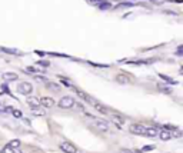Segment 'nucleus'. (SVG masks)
<instances>
[{"label": "nucleus", "instance_id": "f257e3e1", "mask_svg": "<svg viewBox=\"0 0 183 153\" xmlns=\"http://www.w3.org/2000/svg\"><path fill=\"white\" fill-rule=\"evenodd\" d=\"M75 103H76V100L72 97V96H63V97L57 102V106H59L60 109H73V107H75Z\"/></svg>", "mask_w": 183, "mask_h": 153}, {"label": "nucleus", "instance_id": "f03ea898", "mask_svg": "<svg viewBox=\"0 0 183 153\" xmlns=\"http://www.w3.org/2000/svg\"><path fill=\"white\" fill-rule=\"evenodd\" d=\"M129 132L132 134H136V136H145L146 126L142 125V123H133V125L129 126Z\"/></svg>", "mask_w": 183, "mask_h": 153}, {"label": "nucleus", "instance_id": "7ed1b4c3", "mask_svg": "<svg viewBox=\"0 0 183 153\" xmlns=\"http://www.w3.org/2000/svg\"><path fill=\"white\" fill-rule=\"evenodd\" d=\"M92 125L99 129V130H103V132H108L110 130V123L106 120H103V119H92Z\"/></svg>", "mask_w": 183, "mask_h": 153}, {"label": "nucleus", "instance_id": "20e7f679", "mask_svg": "<svg viewBox=\"0 0 183 153\" xmlns=\"http://www.w3.org/2000/svg\"><path fill=\"white\" fill-rule=\"evenodd\" d=\"M17 92L22 93V95H26V96H30V93L33 92V86L27 82H23V83H19L17 86Z\"/></svg>", "mask_w": 183, "mask_h": 153}, {"label": "nucleus", "instance_id": "39448f33", "mask_svg": "<svg viewBox=\"0 0 183 153\" xmlns=\"http://www.w3.org/2000/svg\"><path fill=\"white\" fill-rule=\"evenodd\" d=\"M60 150L65 153H80L77 150V147H76L75 144H72L70 142H62L60 143Z\"/></svg>", "mask_w": 183, "mask_h": 153}, {"label": "nucleus", "instance_id": "423d86ee", "mask_svg": "<svg viewBox=\"0 0 183 153\" xmlns=\"http://www.w3.org/2000/svg\"><path fill=\"white\" fill-rule=\"evenodd\" d=\"M157 136L160 137V140H163V142H167V140H170V139H172V132L163 127V129H160V130L157 132Z\"/></svg>", "mask_w": 183, "mask_h": 153}, {"label": "nucleus", "instance_id": "0eeeda50", "mask_svg": "<svg viewBox=\"0 0 183 153\" xmlns=\"http://www.w3.org/2000/svg\"><path fill=\"white\" fill-rule=\"evenodd\" d=\"M39 102H40V106H43V107H53L54 105V100L52 97H42V99H39Z\"/></svg>", "mask_w": 183, "mask_h": 153}, {"label": "nucleus", "instance_id": "6e6552de", "mask_svg": "<svg viewBox=\"0 0 183 153\" xmlns=\"http://www.w3.org/2000/svg\"><path fill=\"white\" fill-rule=\"evenodd\" d=\"M27 105L30 106V109H39V107H40L39 99L34 97V96H29V97H27Z\"/></svg>", "mask_w": 183, "mask_h": 153}, {"label": "nucleus", "instance_id": "1a4fd4ad", "mask_svg": "<svg viewBox=\"0 0 183 153\" xmlns=\"http://www.w3.org/2000/svg\"><path fill=\"white\" fill-rule=\"evenodd\" d=\"M1 77H3V80H6V82H11V80H17V79H19V76H17L16 73H13V72H4V73L1 75Z\"/></svg>", "mask_w": 183, "mask_h": 153}, {"label": "nucleus", "instance_id": "9d476101", "mask_svg": "<svg viewBox=\"0 0 183 153\" xmlns=\"http://www.w3.org/2000/svg\"><path fill=\"white\" fill-rule=\"evenodd\" d=\"M115 80H116L117 83H120V85H125V83L129 82V77L126 76V75H123V73H120V75H117V76L115 77Z\"/></svg>", "mask_w": 183, "mask_h": 153}, {"label": "nucleus", "instance_id": "9b49d317", "mask_svg": "<svg viewBox=\"0 0 183 153\" xmlns=\"http://www.w3.org/2000/svg\"><path fill=\"white\" fill-rule=\"evenodd\" d=\"M93 107L97 110V112H100L102 115H106L109 110H108V107H105V106H102L100 103H97V102H93Z\"/></svg>", "mask_w": 183, "mask_h": 153}, {"label": "nucleus", "instance_id": "f8f14e48", "mask_svg": "<svg viewBox=\"0 0 183 153\" xmlns=\"http://www.w3.org/2000/svg\"><path fill=\"white\" fill-rule=\"evenodd\" d=\"M145 136H147V137H155V136H157V129H156V127H146Z\"/></svg>", "mask_w": 183, "mask_h": 153}, {"label": "nucleus", "instance_id": "ddd939ff", "mask_svg": "<svg viewBox=\"0 0 183 153\" xmlns=\"http://www.w3.org/2000/svg\"><path fill=\"white\" fill-rule=\"evenodd\" d=\"M20 144H22V142H20L19 139H13V140H10V142L7 143V146L11 147V149H19V147H20Z\"/></svg>", "mask_w": 183, "mask_h": 153}, {"label": "nucleus", "instance_id": "4468645a", "mask_svg": "<svg viewBox=\"0 0 183 153\" xmlns=\"http://www.w3.org/2000/svg\"><path fill=\"white\" fill-rule=\"evenodd\" d=\"M0 50H1V52H4V53H10V55H22V52H19V50H16V49H7V47H0Z\"/></svg>", "mask_w": 183, "mask_h": 153}, {"label": "nucleus", "instance_id": "2eb2a0df", "mask_svg": "<svg viewBox=\"0 0 183 153\" xmlns=\"http://www.w3.org/2000/svg\"><path fill=\"white\" fill-rule=\"evenodd\" d=\"M112 119H113V122H115L117 126H122V125H123V122H125V119H123V117H120L119 115H113V116H112Z\"/></svg>", "mask_w": 183, "mask_h": 153}, {"label": "nucleus", "instance_id": "dca6fc26", "mask_svg": "<svg viewBox=\"0 0 183 153\" xmlns=\"http://www.w3.org/2000/svg\"><path fill=\"white\" fill-rule=\"evenodd\" d=\"M77 95H79V96H80L82 99H85L86 102H89V103H92V102H93V100H92V97H90V96H87L86 93H85V92H82V90H77Z\"/></svg>", "mask_w": 183, "mask_h": 153}, {"label": "nucleus", "instance_id": "f3484780", "mask_svg": "<svg viewBox=\"0 0 183 153\" xmlns=\"http://www.w3.org/2000/svg\"><path fill=\"white\" fill-rule=\"evenodd\" d=\"M159 76H160V79L166 80V83H172V85H176V83H177V82H174L172 77H169V76H164V75H160V73H159Z\"/></svg>", "mask_w": 183, "mask_h": 153}, {"label": "nucleus", "instance_id": "a211bd4d", "mask_svg": "<svg viewBox=\"0 0 183 153\" xmlns=\"http://www.w3.org/2000/svg\"><path fill=\"white\" fill-rule=\"evenodd\" d=\"M11 115H13L16 119H20V117L23 116L22 112H20V110H17V109H13V110H11Z\"/></svg>", "mask_w": 183, "mask_h": 153}, {"label": "nucleus", "instance_id": "6ab92c4d", "mask_svg": "<svg viewBox=\"0 0 183 153\" xmlns=\"http://www.w3.org/2000/svg\"><path fill=\"white\" fill-rule=\"evenodd\" d=\"M13 152H14V149H11L9 146H4V147L0 150V153H13Z\"/></svg>", "mask_w": 183, "mask_h": 153}, {"label": "nucleus", "instance_id": "aec40b11", "mask_svg": "<svg viewBox=\"0 0 183 153\" xmlns=\"http://www.w3.org/2000/svg\"><path fill=\"white\" fill-rule=\"evenodd\" d=\"M156 146L155 144H150V146H145V147H142V150L140 152H150V150H153Z\"/></svg>", "mask_w": 183, "mask_h": 153}, {"label": "nucleus", "instance_id": "412c9836", "mask_svg": "<svg viewBox=\"0 0 183 153\" xmlns=\"http://www.w3.org/2000/svg\"><path fill=\"white\" fill-rule=\"evenodd\" d=\"M60 80L63 82V85H65V86H69V88H72V83H70V80H67V79H63V77H60Z\"/></svg>", "mask_w": 183, "mask_h": 153}, {"label": "nucleus", "instance_id": "4be33fe9", "mask_svg": "<svg viewBox=\"0 0 183 153\" xmlns=\"http://www.w3.org/2000/svg\"><path fill=\"white\" fill-rule=\"evenodd\" d=\"M36 65H39V66H44V67H47V66H49V62H47V60H39V62H37Z\"/></svg>", "mask_w": 183, "mask_h": 153}, {"label": "nucleus", "instance_id": "5701e85b", "mask_svg": "<svg viewBox=\"0 0 183 153\" xmlns=\"http://www.w3.org/2000/svg\"><path fill=\"white\" fill-rule=\"evenodd\" d=\"M32 113L33 115H37V116H43V112L39 109H32Z\"/></svg>", "mask_w": 183, "mask_h": 153}, {"label": "nucleus", "instance_id": "b1692460", "mask_svg": "<svg viewBox=\"0 0 183 153\" xmlns=\"http://www.w3.org/2000/svg\"><path fill=\"white\" fill-rule=\"evenodd\" d=\"M159 89H160V90H163L164 93H170V90H169V89L164 88V86H162V85H159Z\"/></svg>", "mask_w": 183, "mask_h": 153}, {"label": "nucleus", "instance_id": "393cba45", "mask_svg": "<svg viewBox=\"0 0 183 153\" xmlns=\"http://www.w3.org/2000/svg\"><path fill=\"white\" fill-rule=\"evenodd\" d=\"M153 3H156V4H160V3H163V0H152Z\"/></svg>", "mask_w": 183, "mask_h": 153}, {"label": "nucleus", "instance_id": "a878e982", "mask_svg": "<svg viewBox=\"0 0 183 153\" xmlns=\"http://www.w3.org/2000/svg\"><path fill=\"white\" fill-rule=\"evenodd\" d=\"M120 153H132V152H130V150H127V149H123V150H122Z\"/></svg>", "mask_w": 183, "mask_h": 153}, {"label": "nucleus", "instance_id": "bb28decb", "mask_svg": "<svg viewBox=\"0 0 183 153\" xmlns=\"http://www.w3.org/2000/svg\"><path fill=\"white\" fill-rule=\"evenodd\" d=\"M170 1H173V3H180V0H170Z\"/></svg>", "mask_w": 183, "mask_h": 153}, {"label": "nucleus", "instance_id": "cd10ccee", "mask_svg": "<svg viewBox=\"0 0 183 153\" xmlns=\"http://www.w3.org/2000/svg\"><path fill=\"white\" fill-rule=\"evenodd\" d=\"M132 153H143V152H140V150H133Z\"/></svg>", "mask_w": 183, "mask_h": 153}]
</instances>
